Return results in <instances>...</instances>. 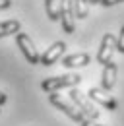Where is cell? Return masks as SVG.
<instances>
[{"label":"cell","mask_w":124,"mask_h":126,"mask_svg":"<svg viewBox=\"0 0 124 126\" xmlns=\"http://www.w3.org/2000/svg\"><path fill=\"white\" fill-rule=\"evenodd\" d=\"M21 25L17 19H8V21H0V37H6V35H16L19 33Z\"/></svg>","instance_id":"8fae6325"},{"label":"cell","mask_w":124,"mask_h":126,"mask_svg":"<svg viewBox=\"0 0 124 126\" xmlns=\"http://www.w3.org/2000/svg\"><path fill=\"white\" fill-rule=\"evenodd\" d=\"M60 23H62V29L66 33H74L76 29V14H74V0H60Z\"/></svg>","instance_id":"8992f818"},{"label":"cell","mask_w":124,"mask_h":126,"mask_svg":"<svg viewBox=\"0 0 124 126\" xmlns=\"http://www.w3.org/2000/svg\"><path fill=\"white\" fill-rule=\"evenodd\" d=\"M116 50V37L112 33H105L103 39H101V45H99V50H97V62L105 64L112 60V52Z\"/></svg>","instance_id":"5b68a950"},{"label":"cell","mask_w":124,"mask_h":126,"mask_svg":"<svg viewBox=\"0 0 124 126\" xmlns=\"http://www.w3.org/2000/svg\"><path fill=\"white\" fill-rule=\"evenodd\" d=\"M60 2L58 0H45V10H46V16L50 21H56L60 19V10H58Z\"/></svg>","instance_id":"7c38bea8"},{"label":"cell","mask_w":124,"mask_h":126,"mask_svg":"<svg viewBox=\"0 0 124 126\" xmlns=\"http://www.w3.org/2000/svg\"><path fill=\"white\" fill-rule=\"evenodd\" d=\"M64 50H66V43H62V41L52 43V45L41 54V62H39V64H43V66H52L58 58H62Z\"/></svg>","instance_id":"52a82bcc"},{"label":"cell","mask_w":124,"mask_h":126,"mask_svg":"<svg viewBox=\"0 0 124 126\" xmlns=\"http://www.w3.org/2000/svg\"><path fill=\"white\" fill-rule=\"evenodd\" d=\"M116 50L120 54H124V25L120 29V33H118V37H116Z\"/></svg>","instance_id":"5bb4252c"},{"label":"cell","mask_w":124,"mask_h":126,"mask_svg":"<svg viewBox=\"0 0 124 126\" xmlns=\"http://www.w3.org/2000/svg\"><path fill=\"white\" fill-rule=\"evenodd\" d=\"M89 62H91V56L87 52H76L62 58V66L66 68H79V66H87Z\"/></svg>","instance_id":"30bf717a"},{"label":"cell","mask_w":124,"mask_h":126,"mask_svg":"<svg viewBox=\"0 0 124 126\" xmlns=\"http://www.w3.org/2000/svg\"><path fill=\"white\" fill-rule=\"evenodd\" d=\"M70 99H72V103L76 105V109L81 110V114H83L85 118H89V120H97V118H99V110H97V107L91 103V99H87L85 95H81L78 89H70Z\"/></svg>","instance_id":"7a4b0ae2"},{"label":"cell","mask_w":124,"mask_h":126,"mask_svg":"<svg viewBox=\"0 0 124 126\" xmlns=\"http://www.w3.org/2000/svg\"><path fill=\"white\" fill-rule=\"evenodd\" d=\"M16 43H17V47L21 50V54L25 56V60L29 64H39L41 62V56H39V52H37V48L33 45V41H31V37L27 33H16Z\"/></svg>","instance_id":"277c9868"},{"label":"cell","mask_w":124,"mask_h":126,"mask_svg":"<svg viewBox=\"0 0 124 126\" xmlns=\"http://www.w3.org/2000/svg\"><path fill=\"white\" fill-rule=\"evenodd\" d=\"M74 14L78 19H83L89 14V0H74Z\"/></svg>","instance_id":"4fadbf2b"},{"label":"cell","mask_w":124,"mask_h":126,"mask_svg":"<svg viewBox=\"0 0 124 126\" xmlns=\"http://www.w3.org/2000/svg\"><path fill=\"white\" fill-rule=\"evenodd\" d=\"M6 101H8V95H6V93H2V91H0V107H2V105H4Z\"/></svg>","instance_id":"ac0fdd59"},{"label":"cell","mask_w":124,"mask_h":126,"mask_svg":"<svg viewBox=\"0 0 124 126\" xmlns=\"http://www.w3.org/2000/svg\"><path fill=\"white\" fill-rule=\"evenodd\" d=\"M116 74H118V66L112 62H107L103 66V74H101V89L103 91H110L116 83Z\"/></svg>","instance_id":"ba28073f"},{"label":"cell","mask_w":124,"mask_h":126,"mask_svg":"<svg viewBox=\"0 0 124 126\" xmlns=\"http://www.w3.org/2000/svg\"><path fill=\"white\" fill-rule=\"evenodd\" d=\"M12 6V0H0V10H6Z\"/></svg>","instance_id":"2e32d148"},{"label":"cell","mask_w":124,"mask_h":126,"mask_svg":"<svg viewBox=\"0 0 124 126\" xmlns=\"http://www.w3.org/2000/svg\"><path fill=\"white\" fill-rule=\"evenodd\" d=\"M79 126H103V124H97V122H93V120H89V118H85Z\"/></svg>","instance_id":"e0dca14e"},{"label":"cell","mask_w":124,"mask_h":126,"mask_svg":"<svg viewBox=\"0 0 124 126\" xmlns=\"http://www.w3.org/2000/svg\"><path fill=\"white\" fill-rule=\"evenodd\" d=\"M81 81V78L78 74H66V76H54V78H46L41 81V89L46 93H56L58 89L64 87H76Z\"/></svg>","instance_id":"6da1fadb"},{"label":"cell","mask_w":124,"mask_h":126,"mask_svg":"<svg viewBox=\"0 0 124 126\" xmlns=\"http://www.w3.org/2000/svg\"><path fill=\"white\" fill-rule=\"evenodd\" d=\"M48 101H50V105H54L58 110H62L68 118H72L74 122H78V124H81L83 120H85V116L81 114V110L76 109V105H72V103H68L66 99H62L60 95L56 93H48Z\"/></svg>","instance_id":"3957f363"},{"label":"cell","mask_w":124,"mask_h":126,"mask_svg":"<svg viewBox=\"0 0 124 126\" xmlns=\"http://www.w3.org/2000/svg\"><path fill=\"white\" fill-rule=\"evenodd\" d=\"M89 99L95 101V103H99L101 107H105L107 110H116L118 109V103H116L110 95H107L103 89H99V87H91V89H89Z\"/></svg>","instance_id":"9c48e42d"},{"label":"cell","mask_w":124,"mask_h":126,"mask_svg":"<svg viewBox=\"0 0 124 126\" xmlns=\"http://www.w3.org/2000/svg\"><path fill=\"white\" fill-rule=\"evenodd\" d=\"M118 2H124V0H101V6H114Z\"/></svg>","instance_id":"9a60e30c"},{"label":"cell","mask_w":124,"mask_h":126,"mask_svg":"<svg viewBox=\"0 0 124 126\" xmlns=\"http://www.w3.org/2000/svg\"><path fill=\"white\" fill-rule=\"evenodd\" d=\"M89 4H101V0H89Z\"/></svg>","instance_id":"d6986e66"}]
</instances>
